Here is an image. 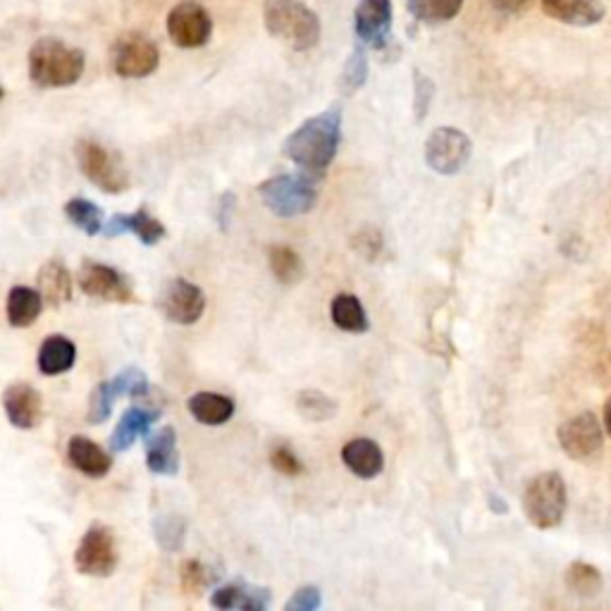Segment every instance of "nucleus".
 I'll list each match as a JSON object with an SVG mask.
<instances>
[{
	"label": "nucleus",
	"instance_id": "f257e3e1",
	"mask_svg": "<svg viewBox=\"0 0 611 611\" xmlns=\"http://www.w3.org/2000/svg\"><path fill=\"white\" fill-rule=\"evenodd\" d=\"M342 142V108H328L303 122L284 142V156L297 163L301 170L323 175L338 156Z\"/></svg>",
	"mask_w": 611,
	"mask_h": 611
},
{
	"label": "nucleus",
	"instance_id": "f03ea898",
	"mask_svg": "<svg viewBox=\"0 0 611 611\" xmlns=\"http://www.w3.org/2000/svg\"><path fill=\"white\" fill-rule=\"evenodd\" d=\"M86 55L55 37L39 39L29 51V80L39 89H68L82 80Z\"/></svg>",
	"mask_w": 611,
	"mask_h": 611
},
{
	"label": "nucleus",
	"instance_id": "7ed1b4c3",
	"mask_svg": "<svg viewBox=\"0 0 611 611\" xmlns=\"http://www.w3.org/2000/svg\"><path fill=\"white\" fill-rule=\"evenodd\" d=\"M263 22L268 34L292 51H311L320 41V18L303 0H266Z\"/></svg>",
	"mask_w": 611,
	"mask_h": 611
},
{
	"label": "nucleus",
	"instance_id": "20e7f679",
	"mask_svg": "<svg viewBox=\"0 0 611 611\" xmlns=\"http://www.w3.org/2000/svg\"><path fill=\"white\" fill-rule=\"evenodd\" d=\"M569 493L561 473L547 470L535 476L524 493V511L528 524L538 530H552L563 521Z\"/></svg>",
	"mask_w": 611,
	"mask_h": 611
},
{
	"label": "nucleus",
	"instance_id": "39448f33",
	"mask_svg": "<svg viewBox=\"0 0 611 611\" xmlns=\"http://www.w3.org/2000/svg\"><path fill=\"white\" fill-rule=\"evenodd\" d=\"M258 194H261L266 208L278 218L306 216L318 201L311 173L270 177L258 187Z\"/></svg>",
	"mask_w": 611,
	"mask_h": 611
},
{
	"label": "nucleus",
	"instance_id": "423d86ee",
	"mask_svg": "<svg viewBox=\"0 0 611 611\" xmlns=\"http://www.w3.org/2000/svg\"><path fill=\"white\" fill-rule=\"evenodd\" d=\"M74 156H76V163H80L82 175L103 194L117 196L130 187V177L125 173V167H122L113 153L105 146H101L99 142L80 139L74 146Z\"/></svg>",
	"mask_w": 611,
	"mask_h": 611
},
{
	"label": "nucleus",
	"instance_id": "0eeeda50",
	"mask_svg": "<svg viewBox=\"0 0 611 611\" xmlns=\"http://www.w3.org/2000/svg\"><path fill=\"white\" fill-rule=\"evenodd\" d=\"M120 563L115 530L108 526H91L74 552V567L82 576L108 578Z\"/></svg>",
	"mask_w": 611,
	"mask_h": 611
},
{
	"label": "nucleus",
	"instance_id": "6e6552de",
	"mask_svg": "<svg viewBox=\"0 0 611 611\" xmlns=\"http://www.w3.org/2000/svg\"><path fill=\"white\" fill-rule=\"evenodd\" d=\"M111 65L122 80H144L160 65V51L156 41L139 32L122 34L111 51Z\"/></svg>",
	"mask_w": 611,
	"mask_h": 611
},
{
	"label": "nucleus",
	"instance_id": "1a4fd4ad",
	"mask_svg": "<svg viewBox=\"0 0 611 611\" xmlns=\"http://www.w3.org/2000/svg\"><path fill=\"white\" fill-rule=\"evenodd\" d=\"M470 139L454 127H439L435 130L425 142V163L433 173L452 177L458 170H464V165L470 160Z\"/></svg>",
	"mask_w": 611,
	"mask_h": 611
},
{
	"label": "nucleus",
	"instance_id": "9d476101",
	"mask_svg": "<svg viewBox=\"0 0 611 611\" xmlns=\"http://www.w3.org/2000/svg\"><path fill=\"white\" fill-rule=\"evenodd\" d=\"M559 445L573 462H592L604 449V431L594 414L586 411L559 425Z\"/></svg>",
	"mask_w": 611,
	"mask_h": 611
},
{
	"label": "nucleus",
	"instance_id": "9b49d317",
	"mask_svg": "<svg viewBox=\"0 0 611 611\" xmlns=\"http://www.w3.org/2000/svg\"><path fill=\"white\" fill-rule=\"evenodd\" d=\"M76 280H80L82 292L91 299L108 301V303H132L134 301V289H132L130 280L113 266L84 261L80 268V275H76Z\"/></svg>",
	"mask_w": 611,
	"mask_h": 611
},
{
	"label": "nucleus",
	"instance_id": "f8f14e48",
	"mask_svg": "<svg viewBox=\"0 0 611 611\" xmlns=\"http://www.w3.org/2000/svg\"><path fill=\"white\" fill-rule=\"evenodd\" d=\"M213 20L206 8L196 3H179L167 14V37L179 49H201L210 41Z\"/></svg>",
	"mask_w": 611,
	"mask_h": 611
},
{
	"label": "nucleus",
	"instance_id": "ddd939ff",
	"mask_svg": "<svg viewBox=\"0 0 611 611\" xmlns=\"http://www.w3.org/2000/svg\"><path fill=\"white\" fill-rule=\"evenodd\" d=\"M158 306H160L163 315L167 320H173V323L194 325L206 313V294L198 284H194L185 278H177V280L165 284Z\"/></svg>",
	"mask_w": 611,
	"mask_h": 611
},
{
	"label": "nucleus",
	"instance_id": "4468645a",
	"mask_svg": "<svg viewBox=\"0 0 611 611\" xmlns=\"http://www.w3.org/2000/svg\"><path fill=\"white\" fill-rule=\"evenodd\" d=\"M392 0H361L354 12V29L363 45L385 51L392 34Z\"/></svg>",
	"mask_w": 611,
	"mask_h": 611
},
{
	"label": "nucleus",
	"instance_id": "2eb2a0df",
	"mask_svg": "<svg viewBox=\"0 0 611 611\" xmlns=\"http://www.w3.org/2000/svg\"><path fill=\"white\" fill-rule=\"evenodd\" d=\"M3 411L10 425L20 431H34L43 421V396L27 382H14L3 392Z\"/></svg>",
	"mask_w": 611,
	"mask_h": 611
},
{
	"label": "nucleus",
	"instance_id": "dca6fc26",
	"mask_svg": "<svg viewBox=\"0 0 611 611\" xmlns=\"http://www.w3.org/2000/svg\"><path fill=\"white\" fill-rule=\"evenodd\" d=\"M540 6L547 18L569 27L600 24L607 14L602 0H540Z\"/></svg>",
	"mask_w": 611,
	"mask_h": 611
},
{
	"label": "nucleus",
	"instance_id": "f3484780",
	"mask_svg": "<svg viewBox=\"0 0 611 611\" xmlns=\"http://www.w3.org/2000/svg\"><path fill=\"white\" fill-rule=\"evenodd\" d=\"M68 462L86 478H103L113 468V456L84 435H74L68 445Z\"/></svg>",
	"mask_w": 611,
	"mask_h": 611
},
{
	"label": "nucleus",
	"instance_id": "a211bd4d",
	"mask_svg": "<svg viewBox=\"0 0 611 611\" xmlns=\"http://www.w3.org/2000/svg\"><path fill=\"white\" fill-rule=\"evenodd\" d=\"M342 462L356 478L373 480L385 468V454L377 447V442L369 437H356L349 439L342 447Z\"/></svg>",
	"mask_w": 611,
	"mask_h": 611
},
{
	"label": "nucleus",
	"instance_id": "6ab92c4d",
	"mask_svg": "<svg viewBox=\"0 0 611 611\" xmlns=\"http://www.w3.org/2000/svg\"><path fill=\"white\" fill-rule=\"evenodd\" d=\"M160 418V408L148 406H130L122 418L117 421L111 435V449L122 454L134 447V442L151 431V425Z\"/></svg>",
	"mask_w": 611,
	"mask_h": 611
},
{
	"label": "nucleus",
	"instance_id": "aec40b11",
	"mask_svg": "<svg viewBox=\"0 0 611 611\" xmlns=\"http://www.w3.org/2000/svg\"><path fill=\"white\" fill-rule=\"evenodd\" d=\"M146 466L156 476H177L179 473L177 433L173 425H163L158 433L146 439Z\"/></svg>",
	"mask_w": 611,
	"mask_h": 611
},
{
	"label": "nucleus",
	"instance_id": "412c9836",
	"mask_svg": "<svg viewBox=\"0 0 611 611\" xmlns=\"http://www.w3.org/2000/svg\"><path fill=\"white\" fill-rule=\"evenodd\" d=\"M105 237H120V235H134L146 247H156V244L165 237V225L160 220H156L146 213L144 208H139L132 216H113L108 220V225L103 227Z\"/></svg>",
	"mask_w": 611,
	"mask_h": 611
},
{
	"label": "nucleus",
	"instance_id": "4be33fe9",
	"mask_svg": "<svg viewBox=\"0 0 611 611\" xmlns=\"http://www.w3.org/2000/svg\"><path fill=\"white\" fill-rule=\"evenodd\" d=\"M210 604L216 609H247V611H266L270 607V590L244 583H229L210 594Z\"/></svg>",
	"mask_w": 611,
	"mask_h": 611
},
{
	"label": "nucleus",
	"instance_id": "5701e85b",
	"mask_svg": "<svg viewBox=\"0 0 611 611\" xmlns=\"http://www.w3.org/2000/svg\"><path fill=\"white\" fill-rule=\"evenodd\" d=\"M37 289L43 301L53 306V309L68 303L72 299V275L65 263L58 261V258L45 261L37 275Z\"/></svg>",
	"mask_w": 611,
	"mask_h": 611
},
{
	"label": "nucleus",
	"instance_id": "b1692460",
	"mask_svg": "<svg viewBox=\"0 0 611 611\" xmlns=\"http://www.w3.org/2000/svg\"><path fill=\"white\" fill-rule=\"evenodd\" d=\"M43 297L39 289L18 284L10 289L8 301H6V315L12 328H29L43 311Z\"/></svg>",
	"mask_w": 611,
	"mask_h": 611
},
{
	"label": "nucleus",
	"instance_id": "393cba45",
	"mask_svg": "<svg viewBox=\"0 0 611 611\" xmlns=\"http://www.w3.org/2000/svg\"><path fill=\"white\" fill-rule=\"evenodd\" d=\"M76 361V346L72 340L63 338V334H51L45 338L39 349V371L43 375H63L68 373Z\"/></svg>",
	"mask_w": 611,
	"mask_h": 611
},
{
	"label": "nucleus",
	"instance_id": "a878e982",
	"mask_svg": "<svg viewBox=\"0 0 611 611\" xmlns=\"http://www.w3.org/2000/svg\"><path fill=\"white\" fill-rule=\"evenodd\" d=\"M189 414L204 425H225L235 416V402L225 394L198 392L189 400Z\"/></svg>",
	"mask_w": 611,
	"mask_h": 611
},
{
	"label": "nucleus",
	"instance_id": "bb28decb",
	"mask_svg": "<svg viewBox=\"0 0 611 611\" xmlns=\"http://www.w3.org/2000/svg\"><path fill=\"white\" fill-rule=\"evenodd\" d=\"M330 315L332 323L344 332L361 334L369 332V315H365L363 303L354 294H338L330 303Z\"/></svg>",
	"mask_w": 611,
	"mask_h": 611
},
{
	"label": "nucleus",
	"instance_id": "cd10ccee",
	"mask_svg": "<svg viewBox=\"0 0 611 611\" xmlns=\"http://www.w3.org/2000/svg\"><path fill=\"white\" fill-rule=\"evenodd\" d=\"M406 6L416 22L437 27L458 18L464 0H406Z\"/></svg>",
	"mask_w": 611,
	"mask_h": 611
},
{
	"label": "nucleus",
	"instance_id": "c85d7f7f",
	"mask_svg": "<svg viewBox=\"0 0 611 611\" xmlns=\"http://www.w3.org/2000/svg\"><path fill=\"white\" fill-rule=\"evenodd\" d=\"M563 578H567V588L578 598H594L604 588L602 571L588 561H573Z\"/></svg>",
	"mask_w": 611,
	"mask_h": 611
},
{
	"label": "nucleus",
	"instance_id": "c756f323",
	"mask_svg": "<svg viewBox=\"0 0 611 611\" xmlns=\"http://www.w3.org/2000/svg\"><path fill=\"white\" fill-rule=\"evenodd\" d=\"M268 266L275 280L292 287L303 278V261L292 247H272L268 253Z\"/></svg>",
	"mask_w": 611,
	"mask_h": 611
},
{
	"label": "nucleus",
	"instance_id": "7c9ffc66",
	"mask_svg": "<svg viewBox=\"0 0 611 611\" xmlns=\"http://www.w3.org/2000/svg\"><path fill=\"white\" fill-rule=\"evenodd\" d=\"M294 402H297L299 414L311 423H325L334 414H338V402L320 390H301Z\"/></svg>",
	"mask_w": 611,
	"mask_h": 611
},
{
	"label": "nucleus",
	"instance_id": "2f4dec72",
	"mask_svg": "<svg viewBox=\"0 0 611 611\" xmlns=\"http://www.w3.org/2000/svg\"><path fill=\"white\" fill-rule=\"evenodd\" d=\"M65 216L74 227H80L82 232L89 237L103 232V227H105L103 210L94 201H89V198H72V201H68Z\"/></svg>",
	"mask_w": 611,
	"mask_h": 611
},
{
	"label": "nucleus",
	"instance_id": "473e14b6",
	"mask_svg": "<svg viewBox=\"0 0 611 611\" xmlns=\"http://www.w3.org/2000/svg\"><path fill=\"white\" fill-rule=\"evenodd\" d=\"M369 80V55H365L363 43L354 45L349 60L344 63V70L340 74V91L344 96H354L356 91Z\"/></svg>",
	"mask_w": 611,
	"mask_h": 611
},
{
	"label": "nucleus",
	"instance_id": "72a5a7b5",
	"mask_svg": "<svg viewBox=\"0 0 611 611\" xmlns=\"http://www.w3.org/2000/svg\"><path fill=\"white\" fill-rule=\"evenodd\" d=\"M153 532H156V542L160 549H165V552H179L182 545H185V532H187V526H185V518H179L175 514H165V516H158L156 524H153Z\"/></svg>",
	"mask_w": 611,
	"mask_h": 611
},
{
	"label": "nucleus",
	"instance_id": "f704fd0d",
	"mask_svg": "<svg viewBox=\"0 0 611 611\" xmlns=\"http://www.w3.org/2000/svg\"><path fill=\"white\" fill-rule=\"evenodd\" d=\"M120 394L117 385L113 380H103L101 385L91 392V400H89V423L91 425H101L103 421H108L111 414H113V406H115V400Z\"/></svg>",
	"mask_w": 611,
	"mask_h": 611
},
{
	"label": "nucleus",
	"instance_id": "c9c22d12",
	"mask_svg": "<svg viewBox=\"0 0 611 611\" xmlns=\"http://www.w3.org/2000/svg\"><path fill=\"white\" fill-rule=\"evenodd\" d=\"M216 578H218L216 571L208 569L206 563L196 561V559H187L179 567V586H182V590H185L187 594L201 592L204 588L216 583Z\"/></svg>",
	"mask_w": 611,
	"mask_h": 611
},
{
	"label": "nucleus",
	"instance_id": "e433bc0d",
	"mask_svg": "<svg viewBox=\"0 0 611 611\" xmlns=\"http://www.w3.org/2000/svg\"><path fill=\"white\" fill-rule=\"evenodd\" d=\"M113 382L117 385L120 394L122 396H132V400H142V396L148 394V377L144 371L134 369V365H130V369L120 371Z\"/></svg>",
	"mask_w": 611,
	"mask_h": 611
},
{
	"label": "nucleus",
	"instance_id": "4c0bfd02",
	"mask_svg": "<svg viewBox=\"0 0 611 611\" xmlns=\"http://www.w3.org/2000/svg\"><path fill=\"white\" fill-rule=\"evenodd\" d=\"M382 235L377 227H361L359 232L351 239V247H354L356 253H361L365 261H375V258L382 253Z\"/></svg>",
	"mask_w": 611,
	"mask_h": 611
},
{
	"label": "nucleus",
	"instance_id": "58836bf2",
	"mask_svg": "<svg viewBox=\"0 0 611 611\" xmlns=\"http://www.w3.org/2000/svg\"><path fill=\"white\" fill-rule=\"evenodd\" d=\"M435 99V84L431 76H425L421 70H414V111L416 120H425L427 111H431V103Z\"/></svg>",
	"mask_w": 611,
	"mask_h": 611
},
{
	"label": "nucleus",
	"instance_id": "ea45409f",
	"mask_svg": "<svg viewBox=\"0 0 611 611\" xmlns=\"http://www.w3.org/2000/svg\"><path fill=\"white\" fill-rule=\"evenodd\" d=\"M270 466L282 473V476L287 478H297L303 473V464H301V458L289 449L287 445H278V447H272L270 452Z\"/></svg>",
	"mask_w": 611,
	"mask_h": 611
},
{
	"label": "nucleus",
	"instance_id": "a19ab883",
	"mask_svg": "<svg viewBox=\"0 0 611 611\" xmlns=\"http://www.w3.org/2000/svg\"><path fill=\"white\" fill-rule=\"evenodd\" d=\"M320 604H323V592H320V588L303 586L292 594V598L287 600L284 609L287 611H315Z\"/></svg>",
	"mask_w": 611,
	"mask_h": 611
},
{
	"label": "nucleus",
	"instance_id": "79ce46f5",
	"mask_svg": "<svg viewBox=\"0 0 611 611\" xmlns=\"http://www.w3.org/2000/svg\"><path fill=\"white\" fill-rule=\"evenodd\" d=\"M235 208H237V198L232 191H225L220 196V204H218V225L222 232H227L229 229V222H232V216H235Z\"/></svg>",
	"mask_w": 611,
	"mask_h": 611
},
{
	"label": "nucleus",
	"instance_id": "37998d69",
	"mask_svg": "<svg viewBox=\"0 0 611 611\" xmlns=\"http://www.w3.org/2000/svg\"><path fill=\"white\" fill-rule=\"evenodd\" d=\"M490 6L499 14H509V18H516V14H524L530 10L532 0H490Z\"/></svg>",
	"mask_w": 611,
	"mask_h": 611
},
{
	"label": "nucleus",
	"instance_id": "c03bdc74",
	"mask_svg": "<svg viewBox=\"0 0 611 611\" xmlns=\"http://www.w3.org/2000/svg\"><path fill=\"white\" fill-rule=\"evenodd\" d=\"M604 425H607V433L611 435V396H609V402L604 406Z\"/></svg>",
	"mask_w": 611,
	"mask_h": 611
},
{
	"label": "nucleus",
	"instance_id": "a18cd8bd",
	"mask_svg": "<svg viewBox=\"0 0 611 611\" xmlns=\"http://www.w3.org/2000/svg\"><path fill=\"white\" fill-rule=\"evenodd\" d=\"M6 96V91H3V86H0V99H3Z\"/></svg>",
	"mask_w": 611,
	"mask_h": 611
}]
</instances>
